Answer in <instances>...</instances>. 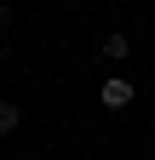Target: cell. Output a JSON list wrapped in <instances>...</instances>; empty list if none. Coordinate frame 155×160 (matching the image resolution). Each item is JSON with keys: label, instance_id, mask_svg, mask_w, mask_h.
Returning <instances> with one entry per match:
<instances>
[{"label": "cell", "instance_id": "6da1fadb", "mask_svg": "<svg viewBox=\"0 0 155 160\" xmlns=\"http://www.w3.org/2000/svg\"><path fill=\"white\" fill-rule=\"evenodd\" d=\"M104 103L109 109H126L132 103V80H104Z\"/></svg>", "mask_w": 155, "mask_h": 160}, {"label": "cell", "instance_id": "7a4b0ae2", "mask_svg": "<svg viewBox=\"0 0 155 160\" xmlns=\"http://www.w3.org/2000/svg\"><path fill=\"white\" fill-rule=\"evenodd\" d=\"M104 57H109V63H126V57H132V40L126 34H104Z\"/></svg>", "mask_w": 155, "mask_h": 160}, {"label": "cell", "instance_id": "3957f363", "mask_svg": "<svg viewBox=\"0 0 155 160\" xmlns=\"http://www.w3.org/2000/svg\"><path fill=\"white\" fill-rule=\"evenodd\" d=\"M17 120H23V109L0 97V137H12V132H17Z\"/></svg>", "mask_w": 155, "mask_h": 160}, {"label": "cell", "instance_id": "277c9868", "mask_svg": "<svg viewBox=\"0 0 155 160\" xmlns=\"http://www.w3.org/2000/svg\"><path fill=\"white\" fill-rule=\"evenodd\" d=\"M6 17H12V12H6V6H0V23H6Z\"/></svg>", "mask_w": 155, "mask_h": 160}]
</instances>
